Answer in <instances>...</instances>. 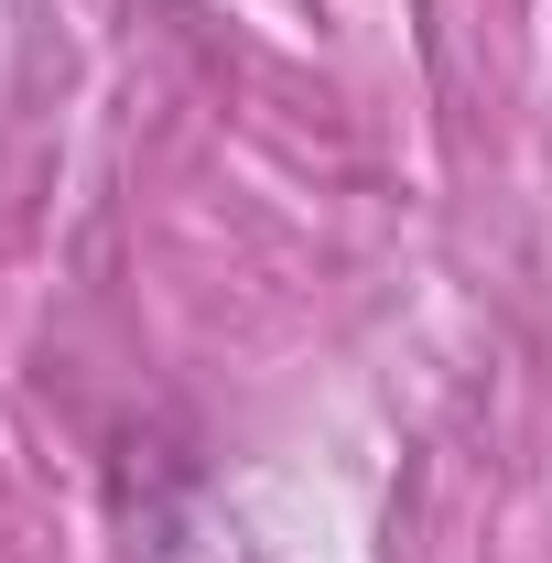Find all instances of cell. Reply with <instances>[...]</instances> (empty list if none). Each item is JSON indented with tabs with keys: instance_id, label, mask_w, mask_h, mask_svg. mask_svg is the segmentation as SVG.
I'll return each instance as SVG.
<instances>
[]
</instances>
